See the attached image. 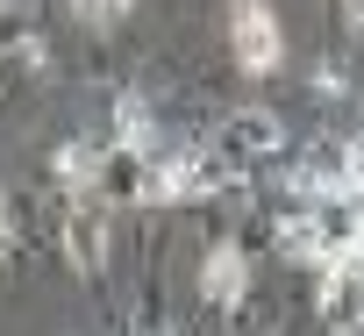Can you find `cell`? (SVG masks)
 Returning a JSON list of instances; mask_svg holds the SVG:
<instances>
[{
	"label": "cell",
	"mask_w": 364,
	"mask_h": 336,
	"mask_svg": "<svg viewBox=\"0 0 364 336\" xmlns=\"http://www.w3.org/2000/svg\"><path fill=\"white\" fill-rule=\"evenodd\" d=\"M229 43H236V65L243 72H279V58H286V29H279V15H272V0H236V15H229Z\"/></svg>",
	"instance_id": "1"
},
{
	"label": "cell",
	"mask_w": 364,
	"mask_h": 336,
	"mask_svg": "<svg viewBox=\"0 0 364 336\" xmlns=\"http://www.w3.org/2000/svg\"><path fill=\"white\" fill-rule=\"evenodd\" d=\"M243 286H250L243 251H236V243H215V251H208V265H200V293H208L215 308H236V300H243Z\"/></svg>",
	"instance_id": "2"
},
{
	"label": "cell",
	"mask_w": 364,
	"mask_h": 336,
	"mask_svg": "<svg viewBox=\"0 0 364 336\" xmlns=\"http://www.w3.org/2000/svg\"><path fill=\"white\" fill-rule=\"evenodd\" d=\"M65 251H72V258H79V272L93 279V272H100V258H107V236H100V215H79V222L65 229Z\"/></svg>",
	"instance_id": "3"
},
{
	"label": "cell",
	"mask_w": 364,
	"mask_h": 336,
	"mask_svg": "<svg viewBox=\"0 0 364 336\" xmlns=\"http://www.w3.org/2000/svg\"><path fill=\"white\" fill-rule=\"evenodd\" d=\"M93 172H100V157H93L86 143H65V150H58V179H65V187H79V194H86V187H93Z\"/></svg>",
	"instance_id": "4"
},
{
	"label": "cell",
	"mask_w": 364,
	"mask_h": 336,
	"mask_svg": "<svg viewBox=\"0 0 364 336\" xmlns=\"http://www.w3.org/2000/svg\"><path fill=\"white\" fill-rule=\"evenodd\" d=\"M236 143H250V150H279V122H272V115H236Z\"/></svg>",
	"instance_id": "5"
},
{
	"label": "cell",
	"mask_w": 364,
	"mask_h": 336,
	"mask_svg": "<svg viewBox=\"0 0 364 336\" xmlns=\"http://www.w3.org/2000/svg\"><path fill=\"white\" fill-rule=\"evenodd\" d=\"M129 8H136V0H72V15H79V22H93V29H107V22H122Z\"/></svg>",
	"instance_id": "6"
},
{
	"label": "cell",
	"mask_w": 364,
	"mask_h": 336,
	"mask_svg": "<svg viewBox=\"0 0 364 336\" xmlns=\"http://www.w3.org/2000/svg\"><path fill=\"white\" fill-rule=\"evenodd\" d=\"M15 251V208H8V194H0V258Z\"/></svg>",
	"instance_id": "7"
},
{
	"label": "cell",
	"mask_w": 364,
	"mask_h": 336,
	"mask_svg": "<svg viewBox=\"0 0 364 336\" xmlns=\"http://www.w3.org/2000/svg\"><path fill=\"white\" fill-rule=\"evenodd\" d=\"M343 8H350V15H357V22H364V0H343Z\"/></svg>",
	"instance_id": "8"
}]
</instances>
